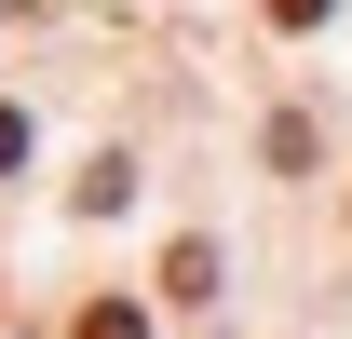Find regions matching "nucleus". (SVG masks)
Here are the masks:
<instances>
[{
  "instance_id": "1",
  "label": "nucleus",
  "mask_w": 352,
  "mask_h": 339,
  "mask_svg": "<svg viewBox=\"0 0 352 339\" xmlns=\"http://www.w3.org/2000/svg\"><path fill=\"white\" fill-rule=\"evenodd\" d=\"M68 339H149V326H135L122 298H95V312H82V326H68Z\"/></svg>"
},
{
  "instance_id": "2",
  "label": "nucleus",
  "mask_w": 352,
  "mask_h": 339,
  "mask_svg": "<svg viewBox=\"0 0 352 339\" xmlns=\"http://www.w3.org/2000/svg\"><path fill=\"white\" fill-rule=\"evenodd\" d=\"M258 14H271V28H325V0H258Z\"/></svg>"
},
{
  "instance_id": "3",
  "label": "nucleus",
  "mask_w": 352,
  "mask_h": 339,
  "mask_svg": "<svg viewBox=\"0 0 352 339\" xmlns=\"http://www.w3.org/2000/svg\"><path fill=\"white\" fill-rule=\"evenodd\" d=\"M14 163H28V123H14V109H0V176H14Z\"/></svg>"
}]
</instances>
